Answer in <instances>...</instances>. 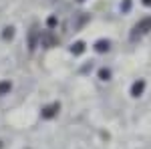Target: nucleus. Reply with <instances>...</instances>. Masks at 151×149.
I'll return each mask as SVG.
<instances>
[{
    "label": "nucleus",
    "instance_id": "f8f14e48",
    "mask_svg": "<svg viewBox=\"0 0 151 149\" xmlns=\"http://www.w3.org/2000/svg\"><path fill=\"white\" fill-rule=\"evenodd\" d=\"M143 4H145V6H151V0H143Z\"/></svg>",
    "mask_w": 151,
    "mask_h": 149
},
{
    "label": "nucleus",
    "instance_id": "f257e3e1",
    "mask_svg": "<svg viewBox=\"0 0 151 149\" xmlns=\"http://www.w3.org/2000/svg\"><path fill=\"white\" fill-rule=\"evenodd\" d=\"M151 30V16H145V18H141L139 22L133 26V32H131V38L135 40L137 36H141V35H147Z\"/></svg>",
    "mask_w": 151,
    "mask_h": 149
},
{
    "label": "nucleus",
    "instance_id": "9d476101",
    "mask_svg": "<svg viewBox=\"0 0 151 149\" xmlns=\"http://www.w3.org/2000/svg\"><path fill=\"white\" fill-rule=\"evenodd\" d=\"M40 40H42V45H55V38H52L50 35H42Z\"/></svg>",
    "mask_w": 151,
    "mask_h": 149
},
{
    "label": "nucleus",
    "instance_id": "6e6552de",
    "mask_svg": "<svg viewBox=\"0 0 151 149\" xmlns=\"http://www.w3.org/2000/svg\"><path fill=\"white\" fill-rule=\"evenodd\" d=\"M12 36H14V28H12V26H6V28H4V32H2V38H4V40H8V38H12Z\"/></svg>",
    "mask_w": 151,
    "mask_h": 149
},
{
    "label": "nucleus",
    "instance_id": "423d86ee",
    "mask_svg": "<svg viewBox=\"0 0 151 149\" xmlns=\"http://www.w3.org/2000/svg\"><path fill=\"white\" fill-rule=\"evenodd\" d=\"M70 53L73 55H83L85 53V42H75V45L70 46Z\"/></svg>",
    "mask_w": 151,
    "mask_h": 149
},
{
    "label": "nucleus",
    "instance_id": "39448f33",
    "mask_svg": "<svg viewBox=\"0 0 151 149\" xmlns=\"http://www.w3.org/2000/svg\"><path fill=\"white\" fill-rule=\"evenodd\" d=\"M10 91H12L10 81H0V97H2V95H8Z\"/></svg>",
    "mask_w": 151,
    "mask_h": 149
},
{
    "label": "nucleus",
    "instance_id": "20e7f679",
    "mask_svg": "<svg viewBox=\"0 0 151 149\" xmlns=\"http://www.w3.org/2000/svg\"><path fill=\"white\" fill-rule=\"evenodd\" d=\"M109 48H111V42H109V40H105V38H101V40H97V42H95V50H97V53H107Z\"/></svg>",
    "mask_w": 151,
    "mask_h": 149
},
{
    "label": "nucleus",
    "instance_id": "0eeeda50",
    "mask_svg": "<svg viewBox=\"0 0 151 149\" xmlns=\"http://www.w3.org/2000/svg\"><path fill=\"white\" fill-rule=\"evenodd\" d=\"M36 35H38L36 28H32V30H30V42H28V48H30V50L36 48Z\"/></svg>",
    "mask_w": 151,
    "mask_h": 149
},
{
    "label": "nucleus",
    "instance_id": "1a4fd4ad",
    "mask_svg": "<svg viewBox=\"0 0 151 149\" xmlns=\"http://www.w3.org/2000/svg\"><path fill=\"white\" fill-rule=\"evenodd\" d=\"M99 79H101V81H109V79H111V71H109V69H101V71H99Z\"/></svg>",
    "mask_w": 151,
    "mask_h": 149
},
{
    "label": "nucleus",
    "instance_id": "9b49d317",
    "mask_svg": "<svg viewBox=\"0 0 151 149\" xmlns=\"http://www.w3.org/2000/svg\"><path fill=\"white\" fill-rule=\"evenodd\" d=\"M121 8H123V10L127 12L129 8H131V0H125V4H123V6H121Z\"/></svg>",
    "mask_w": 151,
    "mask_h": 149
},
{
    "label": "nucleus",
    "instance_id": "f03ea898",
    "mask_svg": "<svg viewBox=\"0 0 151 149\" xmlns=\"http://www.w3.org/2000/svg\"><path fill=\"white\" fill-rule=\"evenodd\" d=\"M58 111H60V105H58V103H52V105H48V107H45L40 115H42V119H52Z\"/></svg>",
    "mask_w": 151,
    "mask_h": 149
},
{
    "label": "nucleus",
    "instance_id": "ddd939ff",
    "mask_svg": "<svg viewBox=\"0 0 151 149\" xmlns=\"http://www.w3.org/2000/svg\"><path fill=\"white\" fill-rule=\"evenodd\" d=\"M79 2H83V0H79Z\"/></svg>",
    "mask_w": 151,
    "mask_h": 149
},
{
    "label": "nucleus",
    "instance_id": "7ed1b4c3",
    "mask_svg": "<svg viewBox=\"0 0 151 149\" xmlns=\"http://www.w3.org/2000/svg\"><path fill=\"white\" fill-rule=\"evenodd\" d=\"M143 91H145V81L139 79L133 83V87H131V95L133 97H139V95H143Z\"/></svg>",
    "mask_w": 151,
    "mask_h": 149
}]
</instances>
